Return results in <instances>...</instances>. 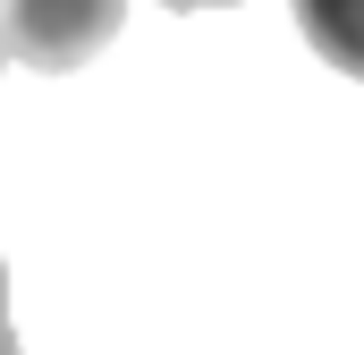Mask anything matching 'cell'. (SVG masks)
<instances>
[{
    "label": "cell",
    "mask_w": 364,
    "mask_h": 355,
    "mask_svg": "<svg viewBox=\"0 0 364 355\" xmlns=\"http://www.w3.org/2000/svg\"><path fill=\"white\" fill-rule=\"evenodd\" d=\"M9 9H17V0H0V68H9V51H17V43H9Z\"/></svg>",
    "instance_id": "277c9868"
},
{
    "label": "cell",
    "mask_w": 364,
    "mask_h": 355,
    "mask_svg": "<svg viewBox=\"0 0 364 355\" xmlns=\"http://www.w3.org/2000/svg\"><path fill=\"white\" fill-rule=\"evenodd\" d=\"M161 9H229V0H161Z\"/></svg>",
    "instance_id": "5b68a950"
},
{
    "label": "cell",
    "mask_w": 364,
    "mask_h": 355,
    "mask_svg": "<svg viewBox=\"0 0 364 355\" xmlns=\"http://www.w3.org/2000/svg\"><path fill=\"white\" fill-rule=\"evenodd\" d=\"M119 17H127V0H17L9 9V43H17L26 68L68 77L119 34Z\"/></svg>",
    "instance_id": "6da1fadb"
},
{
    "label": "cell",
    "mask_w": 364,
    "mask_h": 355,
    "mask_svg": "<svg viewBox=\"0 0 364 355\" xmlns=\"http://www.w3.org/2000/svg\"><path fill=\"white\" fill-rule=\"evenodd\" d=\"M0 355H17V322H9V271H0Z\"/></svg>",
    "instance_id": "3957f363"
},
{
    "label": "cell",
    "mask_w": 364,
    "mask_h": 355,
    "mask_svg": "<svg viewBox=\"0 0 364 355\" xmlns=\"http://www.w3.org/2000/svg\"><path fill=\"white\" fill-rule=\"evenodd\" d=\"M296 34H305L339 77L364 85V0H296Z\"/></svg>",
    "instance_id": "7a4b0ae2"
}]
</instances>
